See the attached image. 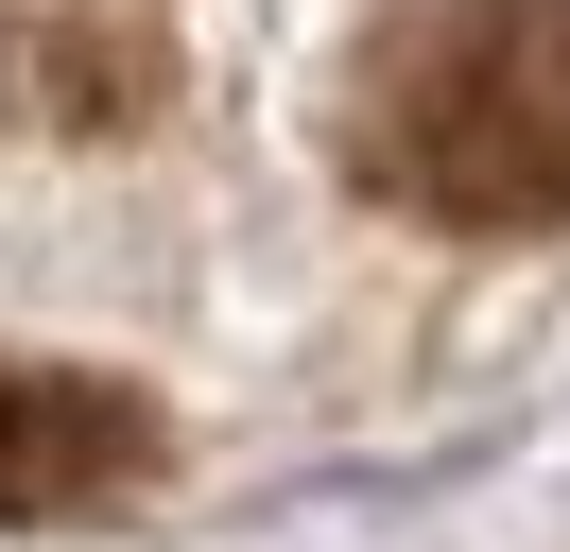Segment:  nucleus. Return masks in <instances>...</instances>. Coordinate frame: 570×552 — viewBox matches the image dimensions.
I'll use <instances>...</instances> for the list:
<instances>
[{
    "label": "nucleus",
    "mask_w": 570,
    "mask_h": 552,
    "mask_svg": "<svg viewBox=\"0 0 570 552\" xmlns=\"http://www.w3.org/2000/svg\"><path fill=\"white\" fill-rule=\"evenodd\" d=\"M156 466H174L156 397L70 379V363H0V518H121Z\"/></svg>",
    "instance_id": "2"
},
{
    "label": "nucleus",
    "mask_w": 570,
    "mask_h": 552,
    "mask_svg": "<svg viewBox=\"0 0 570 552\" xmlns=\"http://www.w3.org/2000/svg\"><path fill=\"white\" fill-rule=\"evenodd\" d=\"M346 172L450 241L570 225V0H415L346 69Z\"/></svg>",
    "instance_id": "1"
},
{
    "label": "nucleus",
    "mask_w": 570,
    "mask_h": 552,
    "mask_svg": "<svg viewBox=\"0 0 570 552\" xmlns=\"http://www.w3.org/2000/svg\"><path fill=\"white\" fill-rule=\"evenodd\" d=\"M0 103L52 138H121L174 103V18L156 0H18L0 18Z\"/></svg>",
    "instance_id": "3"
}]
</instances>
